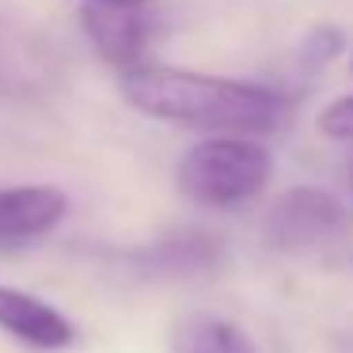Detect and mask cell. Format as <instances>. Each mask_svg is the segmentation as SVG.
Returning a JSON list of instances; mask_svg holds the SVG:
<instances>
[{
  "instance_id": "1",
  "label": "cell",
  "mask_w": 353,
  "mask_h": 353,
  "mask_svg": "<svg viewBox=\"0 0 353 353\" xmlns=\"http://www.w3.org/2000/svg\"><path fill=\"white\" fill-rule=\"evenodd\" d=\"M122 95L133 110L175 122L190 130H213L224 137L236 133H266L281 122V95L247 80L209 77V72L171 69V65L145 61L141 69L122 72Z\"/></svg>"
},
{
  "instance_id": "2",
  "label": "cell",
  "mask_w": 353,
  "mask_h": 353,
  "mask_svg": "<svg viewBox=\"0 0 353 353\" xmlns=\"http://www.w3.org/2000/svg\"><path fill=\"white\" fill-rule=\"evenodd\" d=\"M274 179V156L251 137H205L179 160V190L205 209H239Z\"/></svg>"
},
{
  "instance_id": "3",
  "label": "cell",
  "mask_w": 353,
  "mask_h": 353,
  "mask_svg": "<svg viewBox=\"0 0 353 353\" xmlns=\"http://www.w3.org/2000/svg\"><path fill=\"white\" fill-rule=\"evenodd\" d=\"M345 224H350V213L334 194L315 190V186H292L270 209L266 243L277 251H312L338 239Z\"/></svg>"
},
{
  "instance_id": "4",
  "label": "cell",
  "mask_w": 353,
  "mask_h": 353,
  "mask_svg": "<svg viewBox=\"0 0 353 353\" xmlns=\"http://www.w3.org/2000/svg\"><path fill=\"white\" fill-rule=\"evenodd\" d=\"M80 27L92 39L95 54L118 72L141 69L156 34L148 4H114V0H84Z\"/></svg>"
},
{
  "instance_id": "5",
  "label": "cell",
  "mask_w": 353,
  "mask_h": 353,
  "mask_svg": "<svg viewBox=\"0 0 353 353\" xmlns=\"http://www.w3.org/2000/svg\"><path fill=\"white\" fill-rule=\"evenodd\" d=\"M61 61L50 42L27 23L0 12V99L31 103L54 92Z\"/></svg>"
},
{
  "instance_id": "6",
  "label": "cell",
  "mask_w": 353,
  "mask_h": 353,
  "mask_svg": "<svg viewBox=\"0 0 353 353\" xmlns=\"http://www.w3.org/2000/svg\"><path fill=\"white\" fill-rule=\"evenodd\" d=\"M0 330L12 334L16 342H23L27 350H69L77 342V327L69 323V315L57 312L54 304L0 285Z\"/></svg>"
},
{
  "instance_id": "7",
  "label": "cell",
  "mask_w": 353,
  "mask_h": 353,
  "mask_svg": "<svg viewBox=\"0 0 353 353\" xmlns=\"http://www.w3.org/2000/svg\"><path fill=\"white\" fill-rule=\"evenodd\" d=\"M69 198L46 183L0 186V243H27L61 224Z\"/></svg>"
},
{
  "instance_id": "8",
  "label": "cell",
  "mask_w": 353,
  "mask_h": 353,
  "mask_svg": "<svg viewBox=\"0 0 353 353\" xmlns=\"http://www.w3.org/2000/svg\"><path fill=\"white\" fill-rule=\"evenodd\" d=\"M171 353H259L254 342L221 315H186L171 330Z\"/></svg>"
},
{
  "instance_id": "9",
  "label": "cell",
  "mask_w": 353,
  "mask_h": 353,
  "mask_svg": "<svg viewBox=\"0 0 353 353\" xmlns=\"http://www.w3.org/2000/svg\"><path fill=\"white\" fill-rule=\"evenodd\" d=\"M221 259V243L205 232H190V236L163 239L160 247L145 254L152 270H168V274H190V270H205Z\"/></svg>"
},
{
  "instance_id": "10",
  "label": "cell",
  "mask_w": 353,
  "mask_h": 353,
  "mask_svg": "<svg viewBox=\"0 0 353 353\" xmlns=\"http://www.w3.org/2000/svg\"><path fill=\"white\" fill-rule=\"evenodd\" d=\"M315 125H319V133L327 141H353V95L327 103Z\"/></svg>"
},
{
  "instance_id": "11",
  "label": "cell",
  "mask_w": 353,
  "mask_h": 353,
  "mask_svg": "<svg viewBox=\"0 0 353 353\" xmlns=\"http://www.w3.org/2000/svg\"><path fill=\"white\" fill-rule=\"evenodd\" d=\"M114 4H152V0H114Z\"/></svg>"
},
{
  "instance_id": "12",
  "label": "cell",
  "mask_w": 353,
  "mask_h": 353,
  "mask_svg": "<svg viewBox=\"0 0 353 353\" xmlns=\"http://www.w3.org/2000/svg\"><path fill=\"white\" fill-rule=\"evenodd\" d=\"M350 69H353V57H350Z\"/></svg>"
}]
</instances>
